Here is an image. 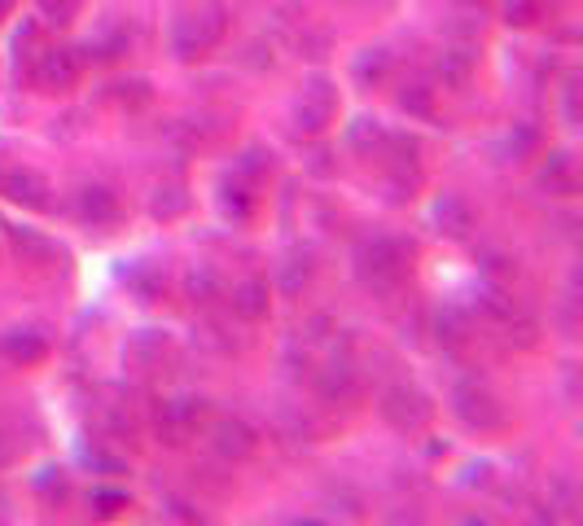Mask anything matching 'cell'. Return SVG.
Returning <instances> with one entry per match:
<instances>
[{"label":"cell","mask_w":583,"mask_h":526,"mask_svg":"<svg viewBox=\"0 0 583 526\" xmlns=\"http://www.w3.org/2000/svg\"><path fill=\"white\" fill-rule=\"evenodd\" d=\"M408 259H413V246H404V242H395V238H365V242L356 246V255H352L360 285L373 290V294L400 290L404 277H408Z\"/></svg>","instance_id":"6da1fadb"},{"label":"cell","mask_w":583,"mask_h":526,"mask_svg":"<svg viewBox=\"0 0 583 526\" xmlns=\"http://www.w3.org/2000/svg\"><path fill=\"white\" fill-rule=\"evenodd\" d=\"M452 412L460 426H470V431H500L505 426V403L479 377H460L452 386Z\"/></svg>","instance_id":"7a4b0ae2"},{"label":"cell","mask_w":583,"mask_h":526,"mask_svg":"<svg viewBox=\"0 0 583 526\" xmlns=\"http://www.w3.org/2000/svg\"><path fill=\"white\" fill-rule=\"evenodd\" d=\"M219 36H224V10L211 5V10H198V14H180L172 23V53L180 62H193V57L211 53L219 44Z\"/></svg>","instance_id":"3957f363"},{"label":"cell","mask_w":583,"mask_h":526,"mask_svg":"<svg viewBox=\"0 0 583 526\" xmlns=\"http://www.w3.org/2000/svg\"><path fill=\"white\" fill-rule=\"evenodd\" d=\"M382 416L391 421L400 435H417V431L430 426L434 403H430V395H426L417 382H395V386L382 395Z\"/></svg>","instance_id":"277c9868"},{"label":"cell","mask_w":583,"mask_h":526,"mask_svg":"<svg viewBox=\"0 0 583 526\" xmlns=\"http://www.w3.org/2000/svg\"><path fill=\"white\" fill-rule=\"evenodd\" d=\"M202 416H206V399H198V395H180V399L159 403V412H154V431H159L163 444L180 448V444H189V435L202 426Z\"/></svg>","instance_id":"5b68a950"},{"label":"cell","mask_w":583,"mask_h":526,"mask_svg":"<svg viewBox=\"0 0 583 526\" xmlns=\"http://www.w3.org/2000/svg\"><path fill=\"white\" fill-rule=\"evenodd\" d=\"M333 115H338V88H333L325 75H312V79L303 84L299 105H294V128L307 132V137H316V132H325V124H329Z\"/></svg>","instance_id":"8992f818"},{"label":"cell","mask_w":583,"mask_h":526,"mask_svg":"<svg viewBox=\"0 0 583 526\" xmlns=\"http://www.w3.org/2000/svg\"><path fill=\"white\" fill-rule=\"evenodd\" d=\"M211 448L224 461H246L259 448V435H255L251 421H242V416H215L211 421Z\"/></svg>","instance_id":"52a82bcc"},{"label":"cell","mask_w":583,"mask_h":526,"mask_svg":"<svg viewBox=\"0 0 583 526\" xmlns=\"http://www.w3.org/2000/svg\"><path fill=\"white\" fill-rule=\"evenodd\" d=\"M79 70H84L79 49H40L31 75H36V84H40L45 92H62V88H71V84L79 79Z\"/></svg>","instance_id":"ba28073f"},{"label":"cell","mask_w":583,"mask_h":526,"mask_svg":"<svg viewBox=\"0 0 583 526\" xmlns=\"http://www.w3.org/2000/svg\"><path fill=\"white\" fill-rule=\"evenodd\" d=\"M430 220H434V229H439L443 238L465 242V238L474 233V206L465 202L460 193H439L434 206H430Z\"/></svg>","instance_id":"9c48e42d"},{"label":"cell","mask_w":583,"mask_h":526,"mask_svg":"<svg viewBox=\"0 0 583 526\" xmlns=\"http://www.w3.org/2000/svg\"><path fill=\"white\" fill-rule=\"evenodd\" d=\"M0 193H5L10 202H18V206H31V210H40V206H49V180L40 176V171H31V167H5L0 171Z\"/></svg>","instance_id":"30bf717a"},{"label":"cell","mask_w":583,"mask_h":526,"mask_svg":"<svg viewBox=\"0 0 583 526\" xmlns=\"http://www.w3.org/2000/svg\"><path fill=\"white\" fill-rule=\"evenodd\" d=\"M75 216L88 229H110L114 220H119V197H114L105 184H84L75 193Z\"/></svg>","instance_id":"8fae6325"},{"label":"cell","mask_w":583,"mask_h":526,"mask_svg":"<svg viewBox=\"0 0 583 526\" xmlns=\"http://www.w3.org/2000/svg\"><path fill=\"white\" fill-rule=\"evenodd\" d=\"M215 206H219V216L232 220V224H246L255 216V193H251V180H242L238 171L224 176L219 189H215Z\"/></svg>","instance_id":"7c38bea8"},{"label":"cell","mask_w":583,"mask_h":526,"mask_svg":"<svg viewBox=\"0 0 583 526\" xmlns=\"http://www.w3.org/2000/svg\"><path fill=\"white\" fill-rule=\"evenodd\" d=\"M232 316H242L246 325H259L264 316L273 311V290H268V281H259V277H246V281H238L232 285Z\"/></svg>","instance_id":"4fadbf2b"},{"label":"cell","mask_w":583,"mask_h":526,"mask_svg":"<svg viewBox=\"0 0 583 526\" xmlns=\"http://www.w3.org/2000/svg\"><path fill=\"white\" fill-rule=\"evenodd\" d=\"M316 390H320L329 403H352V399L360 395L356 364H352V360H329V364L316 373Z\"/></svg>","instance_id":"5bb4252c"},{"label":"cell","mask_w":583,"mask_h":526,"mask_svg":"<svg viewBox=\"0 0 583 526\" xmlns=\"http://www.w3.org/2000/svg\"><path fill=\"white\" fill-rule=\"evenodd\" d=\"M167 347H172V338L163 334V330H137L128 343H124V364H132V369H154V364H163V356H167Z\"/></svg>","instance_id":"9a60e30c"},{"label":"cell","mask_w":583,"mask_h":526,"mask_svg":"<svg viewBox=\"0 0 583 526\" xmlns=\"http://www.w3.org/2000/svg\"><path fill=\"white\" fill-rule=\"evenodd\" d=\"M434 75L443 88H465L474 75V49L470 44H447L439 57H434Z\"/></svg>","instance_id":"2e32d148"},{"label":"cell","mask_w":583,"mask_h":526,"mask_svg":"<svg viewBox=\"0 0 583 526\" xmlns=\"http://www.w3.org/2000/svg\"><path fill=\"white\" fill-rule=\"evenodd\" d=\"M391 49H382V44H373V49H360L356 53V62H352V79L360 84V88H382L386 79H391Z\"/></svg>","instance_id":"e0dca14e"},{"label":"cell","mask_w":583,"mask_h":526,"mask_svg":"<svg viewBox=\"0 0 583 526\" xmlns=\"http://www.w3.org/2000/svg\"><path fill=\"white\" fill-rule=\"evenodd\" d=\"M0 351H5L14 364H36L49 356V334L40 330H10L5 338H0Z\"/></svg>","instance_id":"ac0fdd59"},{"label":"cell","mask_w":583,"mask_h":526,"mask_svg":"<svg viewBox=\"0 0 583 526\" xmlns=\"http://www.w3.org/2000/svg\"><path fill=\"white\" fill-rule=\"evenodd\" d=\"M5 233H10V246H14V255H18L23 264H49V259H62V246H53L49 238H40L36 229H14V224H5Z\"/></svg>","instance_id":"d6986e66"},{"label":"cell","mask_w":583,"mask_h":526,"mask_svg":"<svg viewBox=\"0 0 583 526\" xmlns=\"http://www.w3.org/2000/svg\"><path fill=\"white\" fill-rule=\"evenodd\" d=\"M382 141H386V128H382V119H373V115H360V119L346 124V150L373 158V150H382Z\"/></svg>","instance_id":"ffe728a7"},{"label":"cell","mask_w":583,"mask_h":526,"mask_svg":"<svg viewBox=\"0 0 583 526\" xmlns=\"http://www.w3.org/2000/svg\"><path fill=\"white\" fill-rule=\"evenodd\" d=\"M185 210H189L185 184H163V189L154 193V202H150V216H154V220H176V216H185Z\"/></svg>","instance_id":"44dd1931"},{"label":"cell","mask_w":583,"mask_h":526,"mask_svg":"<svg viewBox=\"0 0 583 526\" xmlns=\"http://www.w3.org/2000/svg\"><path fill=\"white\" fill-rule=\"evenodd\" d=\"M434 330H439V343H443V347H460L465 338H470V321H465L460 307H443V311L434 316Z\"/></svg>","instance_id":"7402d4cb"},{"label":"cell","mask_w":583,"mask_h":526,"mask_svg":"<svg viewBox=\"0 0 583 526\" xmlns=\"http://www.w3.org/2000/svg\"><path fill=\"white\" fill-rule=\"evenodd\" d=\"M185 294H189V303H215L219 298V277L206 268V264H198V268H189V277H185Z\"/></svg>","instance_id":"603a6c76"},{"label":"cell","mask_w":583,"mask_h":526,"mask_svg":"<svg viewBox=\"0 0 583 526\" xmlns=\"http://www.w3.org/2000/svg\"><path fill=\"white\" fill-rule=\"evenodd\" d=\"M400 111H408V115H417V119H430V115H434V88H426V84H404V88H400Z\"/></svg>","instance_id":"cb8c5ba5"},{"label":"cell","mask_w":583,"mask_h":526,"mask_svg":"<svg viewBox=\"0 0 583 526\" xmlns=\"http://www.w3.org/2000/svg\"><path fill=\"white\" fill-rule=\"evenodd\" d=\"M540 180H544L548 189H557V193H570V189H574V163H570V154H553V158L540 167Z\"/></svg>","instance_id":"d4e9b609"},{"label":"cell","mask_w":583,"mask_h":526,"mask_svg":"<svg viewBox=\"0 0 583 526\" xmlns=\"http://www.w3.org/2000/svg\"><path fill=\"white\" fill-rule=\"evenodd\" d=\"M307 281H312V255H290V259L281 264V272H277V285H281L286 294H299Z\"/></svg>","instance_id":"484cf974"},{"label":"cell","mask_w":583,"mask_h":526,"mask_svg":"<svg viewBox=\"0 0 583 526\" xmlns=\"http://www.w3.org/2000/svg\"><path fill=\"white\" fill-rule=\"evenodd\" d=\"M163 281H167V277H163L154 264H137V268L128 272V285H132V290H137L145 303H154V298L163 294Z\"/></svg>","instance_id":"4316f807"},{"label":"cell","mask_w":583,"mask_h":526,"mask_svg":"<svg viewBox=\"0 0 583 526\" xmlns=\"http://www.w3.org/2000/svg\"><path fill=\"white\" fill-rule=\"evenodd\" d=\"M88 509L97 517H114L119 509H128V491H119V487H92L88 491Z\"/></svg>","instance_id":"83f0119b"},{"label":"cell","mask_w":583,"mask_h":526,"mask_svg":"<svg viewBox=\"0 0 583 526\" xmlns=\"http://www.w3.org/2000/svg\"><path fill=\"white\" fill-rule=\"evenodd\" d=\"M479 303H483L487 316H496V321H514V316H518V303L500 285H483V298Z\"/></svg>","instance_id":"f1b7e54d"},{"label":"cell","mask_w":583,"mask_h":526,"mask_svg":"<svg viewBox=\"0 0 583 526\" xmlns=\"http://www.w3.org/2000/svg\"><path fill=\"white\" fill-rule=\"evenodd\" d=\"M36 5H40V18L53 27H66L79 14V0H36Z\"/></svg>","instance_id":"f546056e"},{"label":"cell","mask_w":583,"mask_h":526,"mask_svg":"<svg viewBox=\"0 0 583 526\" xmlns=\"http://www.w3.org/2000/svg\"><path fill=\"white\" fill-rule=\"evenodd\" d=\"M268 158H273V154H264L259 145H251V150L238 158V167H232V171H238L242 180H259V176H268V167H273Z\"/></svg>","instance_id":"4dcf8cb0"},{"label":"cell","mask_w":583,"mask_h":526,"mask_svg":"<svg viewBox=\"0 0 583 526\" xmlns=\"http://www.w3.org/2000/svg\"><path fill=\"white\" fill-rule=\"evenodd\" d=\"M31 487H36L45 500H62V496H66V474L53 470V465H45V470L31 478Z\"/></svg>","instance_id":"1f68e13d"},{"label":"cell","mask_w":583,"mask_h":526,"mask_svg":"<svg viewBox=\"0 0 583 526\" xmlns=\"http://www.w3.org/2000/svg\"><path fill=\"white\" fill-rule=\"evenodd\" d=\"M540 5H544V0H505V23L531 27V23L540 18Z\"/></svg>","instance_id":"d6a6232c"},{"label":"cell","mask_w":583,"mask_h":526,"mask_svg":"<svg viewBox=\"0 0 583 526\" xmlns=\"http://www.w3.org/2000/svg\"><path fill=\"white\" fill-rule=\"evenodd\" d=\"M535 145H540V132H535L531 124H514V132H509V154H514V158H531Z\"/></svg>","instance_id":"836d02e7"},{"label":"cell","mask_w":583,"mask_h":526,"mask_svg":"<svg viewBox=\"0 0 583 526\" xmlns=\"http://www.w3.org/2000/svg\"><path fill=\"white\" fill-rule=\"evenodd\" d=\"M163 517H176V522H198L202 513H198L193 504H185V500H167V504H163Z\"/></svg>","instance_id":"e575fe53"},{"label":"cell","mask_w":583,"mask_h":526,"mask_svg":"<svg viewBox=\"0 0 583 526\" xmlns=\"http://www.w3.org/2000/svg\"><path fill=\"white\" fill-rule=\"evenodd\" d=\"M487 483H492V465H487V461L465 470V487H487Z\"/></svg>","instance_id":"d590c367"},{"label":"cell","mask_w":583,"mask_h":526,"mask_svg":"<svg viewBox=\"0 0 583 526\" xmlns=\"http://www.w3.org/2000/svg\"><path fill=\"white\" fill-rule=\"evenodd\" d=\"M487 272H492V277H505V272H514V259H505V255L492 251V255H487Z\"/></svg>","instance_id":"8d00e7d4"},{"label":"cell","mask_w":583,"mask_h":526,"mask_svg":"<svg viewBox=\"0 0 583 526\" xmlns=\"http://www.w3.org/2000/svg\"><path fill=\"white\" fill-rule=\"evenodd\" d=\"M10 14V0H0V18H5Z\"/></svg>","instance_id":"74e56055"},{"label":"cell","mask_w":583,"mask_h":526,"mask_svg":"<svg viewBox=\"0 0 583 526\" xmlns=\"http://www.w3.org/2000/svg\"><path fill=\"white\" fill-rule=\"evenodd\" d=\"M465 5H474V0H465Z\"/></svg>","instance_id":"f35d334b"}]
</instances>
